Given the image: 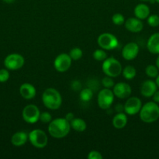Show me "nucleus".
<instances>
[{
	"label": "nucleus",
	"instance_id": "f257e3e1",
	"mask_svg": "<svg viewBox=\"0 0 159 159\" xmlns=\"http://www.w3.org/2000/svg\"><path fill=\"white\" fill-rule=\"evenodd\" d=\"M70 129V123L65 118H57L48 124V130L52 138L59 139L67 136Z\"/></svg>",
	"mask_w": 159,
	"mask_h": 159
},
{
	"label": "nucleus",
	"instance_id": "f03ea898",
	"mask_svg": "<svg viewBox=\"0 0 159 159\" xmlns=\"http://www.w3.org/2000/svg\"><path fill=\"white\" fill-rule=\"evenodd\" d=\"M41 99L45 107L51 110H58L62 102V96L59 92L53 88L46 89L42 94Z\"/></svg>",
	"mask_w": 159,
	"mask_h": 159
},
{
	"label": "nucleus",
	"instance_id": "7ed1b4c3",
	"mask_svg": "<svg viewBox=\"0 0 159 159\" xmlns=\"http://www.w3.org/2000/svg\"><path fill=\"white\" fill-rule=\"evenodd\" d=\"M140 118L146 124L155 122L159 118V106L155 102H148L142 106L140 112Z\"/></svg>",
	"mask_w": 159,
	"mask_h": 159
},
{
	"label": "nucleus",
	"instance_id": "20e7f679",
	"mask_svg": "<svg viewBox=\"0 0 159 159\" xmlns=\"http://www.w3.org/2000/svg\"><path fill=\"white\" fill-rule=\"evenodd\" d=\"M102 71L109 77L115 78L119 75L123 71L122 65L115 57H107L102 63Z\"/></svg>",
	"mask_w": 159,
	"mask_h": 159
},
{
	"label": "nucleus",
	"instance_id": "39448f33",
	"mask_svg": "<svg viewBox=\"0 0 159 159\" xmlns=\"http://www.w3.org/2000/svg\"><path fill=\"white\" fill-rule=\"evenodd\" d=\"M28 140L36 148H44L48 144V136L43 130L36 129L28 134Z\"/></svg>",
	"mask_w": 159,
	"mask_h": 159
},
{
	"label": "nucleus",
	"instance_id": "423d86ee",
	"mask_svg": "<svg viewBox=\"0 0 159 159\" xmlns=\"http://www.w3.org/2000/svg\"><path fill=\"white\" fill-rule=\"evenodd\" d=\"M98 43L100 48L110 51L116 48L118 45L117 37L110 33H103L98 37Z\"/></svg>",
	"mask_w": 159,
	"mask_h": 159
},
{
	"label": "nucleus",
	"instance_id": "0eeeda50",
	"mask_svg": "<svg viewBox=\"0 0 159 159\" xmlns=\"http://www.w3.org/2000/svg\"><path fill=\"white\" fill-rule=\"evenodd\" d=\"M113 91L110 89L104 88L98 93V107L102 110H108L111 107L114 102Z\"/></svg>",
	"mask_w": 159,
	"mask_h": 159
},
{
	"label": "nucleus",
	"instance_id": "6e6552de",
	"mask_svg": "<svg viewBox=\"0 0 159 159\" xmlns=\"http://www.w3.org/2000/svg\"><path fill=\"white\" fill-rule=\"evenodd\" d=\"M40 110L38 107L33 104H29L23 108L22 112V116L25 122L27 124H35L39 120L40 117Z\"/></svg>",
	"mask_w": 159,
	"mask_h": 159
},
{
	"label": "nucleus",
	"instance_id": "1a4fd4ad",
	"mask_svg": "<svg viewBox=\"0 0 159 159\" xmlns=\"http://www.w3.org/2000/svg\"><path fill=\"white\" fill-rule=\"evenodd\" d=\"M24 57L20 54H10L5 58L4 65L8 70L15 71L21 68L24 65Z\"/></svg>",
	"mask_w": 159,
	"mask_h": 159
},
{
	"label": "nucleus",
	"instance_id": "9d476101",
	"mask_svg": "<svg viewBox=\"0 0 159 159\" xmlns=\"http://www.w3.org/2000/svg\"><path fill=\"white\" fill-rule=\"evenodd\" d=\"M72 59L70 55L65 53H62L55 57L54 61V68L59 72H65L72 65Z\"/></svg>",
	"mask_w": 159,
	"mask_h": 159
},
{
	"label": "nucleus",
	"instance_id": "9b49d317",
	"mask_svg": "<svg viewBox=\"0 0 159 159\" xmlns=\"http://www.w3.org/2000/svg\"><path fill=\"white\" fill-rule=\"evenodd\" d=\"M142 107V102L138 97H130L126 100L124 105V111L126 114L135 115L140 112Z\"/></svg>",
	"mask_w": 159,
	"mask_h": 159
},
{
	"label": "nucleus",
	"instance_id": "f8f14e48",
	"mask_svg": "<svg viewBox=\"0 0 159 159\" xmlns=\"http://www.w3.org/2000/svg\"><path fill=\"white\" fill-rule=\"evenodd\" d=\"M113 93L118 99L129 98L132 93V89L129 84L126 82H118L113 86Z\"/></svg>",
	"mask_w": 159,
	"mask_h": 159
},
{
	"label": "nucleus",
	"instance_id": "ddd939ff",
	"mask_svg": "<svg viewBox=\"0 0 159 159\" xmlns=\"http://www.w3.org/2000/svg\"><path fill=\"white\" fill-rule=\"evenodd\" d=\"M139 54V46L134 42L128 43L122 51V56L126 61H132L137 57Z\"/></svg>",
	"mask_w": 159,
	"mask_h": 159
},
{
	"label": "nucleus",
	"instance_id": "4468645a",
	"mask_svg": "<svg viewBox=\"0 0 159 159\" xmlns=\"http://www.w3.org/2000/svg\"><path fill=\"white\" fill-rule=\"evenodd\" d=\"M157 90V85L155 82L152 80H146L141 84L140 93L146 98L152 97L153 95Z\"/></svg>",
	"mask_w": 159,
	"mask_h": 159
},
{
	"label": "nucleus",
	"instance_id": "2eb2a0df",
	"mask_svg": "<svg viewBox=\"0 0 159 159\" xmlns=\"http://www.w3.org/2000/svg\"><path fill=\"white\" fill-rule=\"evenodd\" d=\"M125 27L129 32L139 33L143 30V23L140 19L137 17H131L125 21Z\"/></svg>",
	"mask_w": 159,
	"mask_h": 159
},
{
	"label": "nucleus",
	"instance_id": "dca6fc26",
	"mask_svg": "<svg viewBox=\"0 0 159 159\" xmlns=\"http://www.w3.org/2000/svg\"><path fill=\"white\" fill-rule=\"evenodd\" d=\"M20 93L25 99H32L36 96V89L32 84L23 83L20 87Z\"/></svg>",
	"mask_w": 159,
	"mask_h": 159
},
{
	"label": "nucleus",
	"instance_id": "f3484780",
	"mask_svg": "<svg viewBox=\"0 0 159 159\" xmlns=\"http://www.w3.org/2000/svg\"><path fill=\"white\" fill-rule=\"evenodd\" d=\"M147 48L151 54H159V33H154L149 37Z\"/></svg>",
	"mask_w": 159,
	"mask_h": 159
},
{
	"label": "nucleus",
	"instance_id": "a211bd4d",
	"mask_svg": "<svg viewBox=\"0 0 159 159\" xmlns=\"http://www.w3.org/2000/svg\"><path fill=\"white\" fill-rule=\"evenodd\" d=\"M28 141V134L25 131H18L14 134L11 138V143L16 147L24 145Z\"/></svg>",
	"mask_w": 159,
	"mask_h": 159
},
{
	"label": "nucleus",
	"instance_id": "6ab92c4d",
	"mask_svg": "<svg viewBox=\"0 0 159 159\" xmlns=\"http://www.w3.org/2000/svg\"><path fill=\"white\" fill-rule=\"evenodd\" d=\"M134 15L137 18L140 20H145L147 19L150 16V8L147 5L140 3L134 8Z\"/></svg>",
	"mask_w": 159,
	"mask_h": 159
},
{
	"label": "nucleus",
	"instance_id": "aec40b11",
	"mask_svg": "<svg viewBox=\"0 0 159 159\" xmlns=\"http://www.w3.org/2000/svg\"><path fill=\"white\" fill-rule=\"evenodd\" d=\"M127 116L123 113H118L112 119V124L115 128L118 130L123 129L127 124Z\"/></svg>",
	"mask_w": 159,
	"mask_h": 159
},
{
	"label": "nucleus",
	"instance_id": "412c9836",
	"mask_svg": "<svg viewBox=\"0 0 159 159\" xmlns=\"http://www.w3.org/2000/svg\"><path fill=\"white\" fill-rule=\"evenodd\" d=\"M70 123L71 128L77 132H84L87 129V124L81 118H74Z\"/></svg>",
	"mask_w": 159,
	"mask_h": 159
},
{
	"label": "nucleus",
	"instance_id": "4be33fe9",
	"mask_svg": "<svg viewBox=\"0 0 159 159\" xmlns=\"http://www.w3.org/2000/svg\"><path fill=\"white\" fill-rule=\"evenodd\" d=\"M123 77L127 80H132L135 78L136 75H137V70L132 65H127L123 68L122 71Z\"/></svg>",
	"mask_w": 159,
	"mask_h": 159
},
{
	"label": "nucleus",
	"instance_id": "5701e85b",
	"mask_svg": "<svg viewBox=\"0 0 159 159\" xmlns=\"http://www.w3.org/2000/svg\"><path fill=\"white\" fill-rule=\"evenodd\" d=\"M93 97V92L90 89H84L80 93V99L84 102H89Z\"/></svg>",
	"mask_w": 159,
	"mask_h": 159
},
{
	"label": "nucleus",
	"instance_id": "b1692460",
	"mask_svg": "<svg viewBox=\"0 0 159 159\" xmlns=\"http://www.w3.org/2000/svg\"><path fill=\"white\" fill-rule=\"evenodd\" d=\"M145 73L150 78H156L159 74V70L156 65H149L145 68Z\"/></svg>",
	"mask_w": 159,
	"mask_h": 159
},
{
	"label": "nucleus",
	"instance_id": "393cba45",
	"mask_svg": "<svg viewBox=\"0 0 159 159\" xmlns=\"http://www.w3.org/2000/svg\"><path fill=\"white\" fill-rule=\"evenodd\" d=\"M69 55L73 61L80 60L83 56V51L80 48H73L70 50Z\"/></svg>",
	"mask_w": 159,
	"mask_h": 159
},
{
	"label": "nucleus",
	"instance_id": "a878e982",
	"mask_svg": "<svg viewBox=\"0 0 159 159\" xmlns=\"http://www.w3.org/2000/svg\"><path fill=\"white\" fill-rule=\"evenodd\" d=\"M93 57L98 61H103L107 58V54L104 49H97L93 53Z\"/></svg>",
	"mask_w": 159,
	"mask_h": 159
},
{
	"label": "nucleus",
	"instance_id": "bb28decb",
	"mask_svg": "<svg viewBox=\"0 0 159 159\" xmlns=\"http://www.w3.org/2000/svg\"><path fill=\"white\" fill-rule=\"evenodd\" d=\"M147 23L149 26L152 27H157L159 26V15L157 14H153L150 15L147 17Z\"/></svg>",
	"mask_w": 159,
	"mask_h": 159
},
{
	"label": "nucleus",
	"instance_id": "cd10ccee",
	"mask_svg": "<svg viewBox=\"0 0 159 159\" xmlns=\"http://www.w3.org/2000/svg\"><path fill=\"white\" fill-rule=\"evenodd\" d=\"M112 22L115 25L117 26H121L123 23H125V18L123 14L121 13H115L112 16Z\"/></svg>",
	"mask_w": 159,
	"mask_h": 159
},
{
	"label": "nucleus",
	"instance_id": "c85d7f7f",
	"mask_svg": "<svg viewBox=\"0 0 159 159\" xmlns=\"http://www.w3.org/2000/svg\"><path fill=\"white\" fill-rule=\"evenodd\" d=\"M101 84H102L104 88L107 89L112 88L115 85V82H114L113 79H112V77H109V76H106V77L103 78L102 80H101Z\"/></svg>",
	"mask_w": 159,
	"mask_h": 159
},
{
	"label": "nucleus",
	"instance_id": "c756f323",
	"mask_svg": "<svg viewBox=\"0 0 159 159\" xmlns=\"http://www.w3.org/2000/svg\"><path fill=\"white\" fill-rule=\"evenodd\" d=\"M39 120L41 121L43 124H49L52 119H51V115L48 112H43L40 114Z\"/></svg>",
	"mask_w": 159,
	"mask_h": 159
},
{
	"label": "nucleus",
	"instance_id": "7c9ffc66",
	"mask_svg": "<svg viewBox=\"0 0 159 159\" xmlns=\"http://www.w3.org/2000/svg\"><path fill=\"white\" fill-rule=\"evenodd\" d=\"M9 79V72L7 69H0V82H6Z\"/></svg>",
	"mask_w": 159,
	"mask_h": 159
},
{
	"label": "nucleus",
	"instance_id": "2f4dec72",
	"mask_svg": "<svg viewBox=\"0 0 159 159\" xmlns=\"http://www.w3.org/2000/svg\"><path fill=\"white\" fill-rule=\"evenodd\" d=\"M87 158L88 159H102L103 156L98 151H91L89 152L88 155H87Z\"/></svg>",
	"mask_w": 159,
	"mask_h": 159
},
{
	"label": "nucleus",
	"instance_id": "473e14b6",
	"mask_svg": "<svg viewBox=\"0 0 159 159\" xmlns=\"http://www.w3.org/2000/svg\"><path fill=\"white\" fill-rule=\"evenodd\" d=\"M152 97H153V100H154V102H157V103H159V90H157V91L155 92V93L153 95Z\"/></svg>",
	"mask_w": 159,
	"mask_h": 159
},
{
	"label": "nucleus",
	"instance_id": "72a5a7b5",
	"mask_svg": "<svg viewBox=\"0 0 159 159\" xmlns=\"http://www.w3.org/2000/svg\"><path fill=\"white\" fill-rule=\"evenodd\" d=\"M65 118L69 121V122H70V121L73 120L74 119V114H73V113H68L65 115Z\"/></svg>",
	"mask_w": 159,
	"mask_h": 159
},
{
	"label": "nucleus",
	"instance_id": "f704fd0d",
	"mask_svg": "<svg viewBox=\"0 0 159 159\" xmlns=\"http://www.w3.org/2000/svg\"><path fill=\"white\" fill-rule=\"evenodd\" d=\"M156 66H157V68H158V70H159V54H158V56H157V59H156Z\"/></svg>",
	"mask_w": 159,
	"mask_h": 159
},
{
	"label": "nucleus",
	"instance_id": "c9c22d12",
	"mask_svg": "<svg viewBox=\"0 0 159 159\" xmlns=\"http://www.w3.org/2000/svg\"><path fill=\"white\" fill-rule=\"evenodd\" d=\"M155 82H156V84H157V87H158V88H159V74H158V75H157V77H156Z\"/></svg>",
	"mask_w": 159,
	"mask_h": 159
},
{
	"label": "nucleus",
	"instance_id": "e433bc0d",
	"mask_svg": "<svg viewBox=\"0 0 159 159\" xmlns=\"http://www.w3.org/2000/svg\"><path fill=\"white\" fill-rule=\"evenodd\" d=\"M15 0H3V2H5L6 3H8V4H10V3H12Z\"/></svg>",
	"mask_w": 159,
	"mask_h": 159
},
{
	"label": "nucleus",
	"instance_id": "4c0bfd02",
	"mask_svg": "<svg viewBox=\"0 0 159 159\" xmlns=\"http://www.w3.org/2000/svg\"><path fill=\"white\" fill-rule=\"evenodd\" d=\"M154 1H155V2L159 3V0H154Z\"/></svg>",
	"mask_w": 159,
	"mask_h": 159
},
{
	"label": "nucleus",
	"instance_id": "58836bf2",
	"mask_svg": "<svg viewBox=\"0 0 159 159\" xmlns=\"http://www.w3.org/2000/svg\"><path fill=\"white\" fill-rule=\"evenodd\" d=\"M140 1H144V2H147V1H149V0H140Z\"/></svg>",
	"mask_w": 159,
	"mask_h": 159
}]
</instances>
